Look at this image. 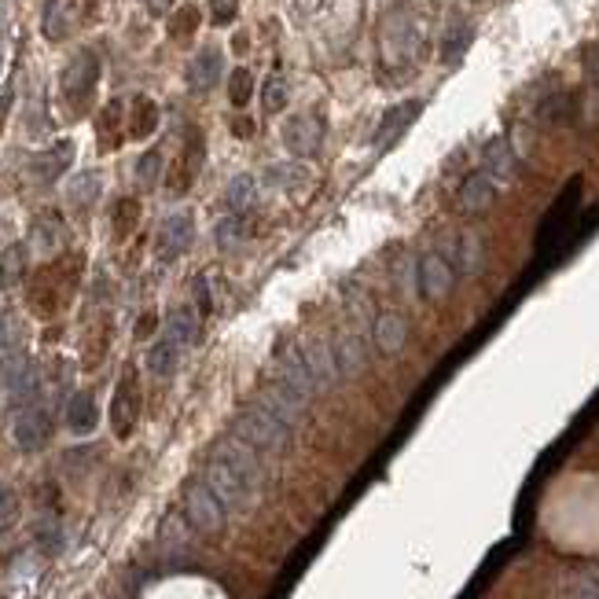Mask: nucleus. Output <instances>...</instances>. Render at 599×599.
<instances>
[{"instance_id": "obj_40", "label": "nucleus", "mask_w": 599, "mask_h": 599, "mask_svg": "<svg viewBox=\"0 0 599 599\" xmlns=\"http://www.w3.org/2000/svg\"><path fill=\"white\" fill-rule=\"evenodd\" d=\"M89 599H96V596H89Z\"/></svg>"}, {"instance_id": "obj_21", "label": "nucleus", "mask_w": 599, "mask_h": 599, "mask_svg": "<svg viewBox=\"0 0 599 599\" xmlns=\"http://www.w3.org/2000/svg\"><path fill=\"white\" fill-rule=\"evenodd\" d=\"M416 118H419V103L416 100L401 103V107H390V111H386V118H383V125H379V144L390 147L397 136L405 133L408 125L416 122Z\"/></svg>"}, {"instance_id": "obj_12", "label": "nucleus", "mask_w": 599, "mask_h": 599, "mask_svg": "<svg viewBox=\"0 0 599 599\" xmlns=\"http://www.w3.org/2000/svg\"><path fill=\"white\" fill-rule=\"evenodd\" d=\"M276 379H280V383H287L291 390H298V394L306 397V401L320 394L317 383H313V375H309V368H306V357H302V350L283 353L280 364H276Z\"/></svg>"}, {"instance_id": "obj_5", "label": "nucleus", "mask_w": 599, "mask_h": 599, "mask_svg": "<svg viewBox=\"0 0 599 599\" xmlns=\"http://www.w3.org/2000/svg\"><path fill=\"white\" fill-rule=\"evenodd\" d=\"M48 434H52V416L45 412V405H41V401L15 408L12 438H15V445H19L23 453H37V449H41V445L48 441Z\"/></svg>"}, {"instance_id": "obj_15", "label": "nucleus", "mask_w": 599, "mask_h": 599, "mask_svg": "<svg viewBox=\"0 0 599 599\" xmlns=\"http://www.w3.org/2000/svg\"><path fill=\"white\" fill-rule=\"evenodd\" d=\"M217 78H221V52H217V48L195 52L192 63H188V85L206 92V89H214Z\"/></svg>"}, {"instance_id": "obj_32", "label": "nucleus", "mask_w": 599, "mask_h": 599, "mask_svg": "<svg viewBox=\"0 0 599 599\" xmlns=\"http://www.w3.org/2000/svg\"><path fill=\"white\" fill-rule=\"evenodd\" d=\"M566 599H599V570H585V574L577 577Z\"/></svg>"}, {"instance_id": "obj_23", "label": "nucleus", "mask_w": 599, "mask_h": 599, "mask_svg": "<svg viewBox=\"0 0 599 599\" xmlns=\"http://www.w3.org/2000/svg\"><path fill=\"white\" fill-rule=\"evenodd\" d=\"M177 361H181V346L170 342L166 335L147 350V372L155 375V379H170L177 372Z\"/></svg>"}, {"instance_id": "obj_36", "label": "nucleus", "mask_w": 599, "mask_h": 599, "mask_svg": "<svg viewBox=\"0 0 599 599\" xmlns=\"http://www.w3.org/2000/svg\"><path fill=\"white\" fill-rule=\"evenodd\" d=\"M239 239H243V221H239V217H225V221L217 225V243H221V247H236Z\"/></svg>"}, {"instance_id": "obj_26", "label": "nucleus", "mask_w": 599, "mask_h": 599, "mask_svg": "<svg viewBox=\"0 0 599 599\" xmlns=\"http://www.w3.org/2000/svg\"><path fill=\"white\" fill-rule=\"evenodd\" d=\"M265 181H269L272 188L294 192V188H306V184H309V170H306V166H298V162H276V166H269Z\"/></svg>"}, {"instance_id": "obj_20", "label": "nucleus", "mask_w": 599, "mask_h": 599, "mask_svg": "<svg viewBox=\"0 0 599 599\" xmlns=\"http://www.w3.org/2000/svg\"><path fill=\"white\" fill-rule=\"evenodd\" d=\"M70 159H74V144L70 140H59L56 147H48V151H41L34 159V173L41 177V181H56L59 173L67 170Z\"/></svg>"}, {"instance_id": "obj_29", "label": "nucleus", "mask_w": 599, "mask_h": 599, "mask_svg": "<svg viewBox=\"0 0 599 599\" xmlns=\"http://www.w3.org/2000/svg\"><path fill=\"white\" fill-rule=\"evenodd\" d=\"M162 548L173 555H181L184 548H188V530L181 526V519L173 515V519H166V526H162Z\"/></svg>"}, {"instance_id": "obj_31", "label": "nucleus", "mask_w": 599, "mask_h": 599, "mask_svg": "<svg viewBox=\"0 0 599 599\" xmlns=\"http://www.w3.org/2000/svg\"><path fill=\"white\" fill-rule=\"evenodd\" d=\"M287 107V81L276 74V78L265 81V111L269 114H280Z\"/></svg>"}, {"instance_id": "obj_3", "label": "nucleus", "mask_w": 599, "mask_h": 599, "mask_svg": "<svg viewBox=\"0 0 599 599\" xmlns=\"http://www.w3.org/2000/svg\"><path fill=\"white\" fill-rule=\"evenodd\" d=\"M184 519H188L192 530L206 533V537H217V533L225 530L228 508L217 500V493L206 482H188V489H184Z\"/></svg>"}, {"instance_id": "obj_8", "label": "nucleus", "mask_w": 599, "mask_h": 599, "mask_svg": "<svg viewBox=\"0 0 599 599\" xmlns=\"http://www.w3.org/2000/svg\"><path fill=\"white\" fill-rule=\"evenodd\" d=\"M283 144L291 155L298 159H309V155H317L320 151V122L313 114H294L283 122Z\"/></svg>"}, {"instance_id": "obj_22", "label": "nucleus", "mask_w": 599, "mask_h": 599, "mask_svg": "<svg viewBox=\"0 0 599 599\" xmlns=\"http://www.w3.org/2000/svg\"><path fill=\"white\" fill-rule=\"evenodd\" d=\"M225 206L232 210V214H247V210H254V206H258V181L247 177V173L232 177L225 188Z\"/></svg>"}, {"instance_id": "obj_30", "label": "nucleus", "mask_w": 599, "mask_h": 599, "mask_svg": "<svg viewBox=\"0 0 599 599\" xmlns=\"http://www.w3.org/2000/svg\"><path fill=\"white\" fill-rule=\"evenodd\" d=\"M19 342H23V324H19L15 313H4V320H0V346H4V353H12L19 350Z\"/></svg>"}, {"instance_id": "obj_39", "label": "nucleus", "mask_w": 599, "mask_h": 599, "mask_svg": "<svg viewBox=\"0 0 599 599\" xmlns=\"http://www.w3.org/2000/svg\"><path fill=\"white\" fill-rule=\"evenodd\" d=\"M588 74L599 81V48H592V52H588Z\"/></svg>"}, {"instance_id": "obj_16", "label": "nucleus", "mask_w": 599, "mask_h": 599, "mask_svg": "<svg viewBox=\"0 0 599 599\" xmlns=\"http://www.w3.org/2000/svg\"><path fill=\"white\" fill-rule=\"evenodd\" d=\"M74 26V0H48L41 12V34L48 41H63Z\"/></svg>"}, {"instance_id": "obj_7", "label": "nucleus", "mask_w": 599, "mask_h": 599, "mask_svg": "<svg viewBox=\"0 0 599 599\" xmlns=\"http://www.w3.org/2000/svg\"><path fill=\"white\" fill-rule=\"evenodd\" d=\"M416 283H419V291H423V298L441 302V298H449V291H453L456 269L441 258V254H423L416 265Z\"/></svg>"}, {"instance_id": "obj_25", "label": "nucleus", "mask_w": 599, "mask_h": 599, "mask_svg": "<svg viewBox=\"0 0 599 599\" xmlns=\"http://www.w3.org/2000/svg\"><path fill=\"white\" fill-rule=\"evenodd\" d=\"M166 339L177 342L181 350L195 346V339H199V320H195L192 309H173L170 317H166Z\"/></svg>"}, {"instance_id": "obj_35", "label": "nucleus", "mask_w": 599, "mask_h": 599, "mask_svg": "<svg viewBox=\"0 0 599 599\" xmlns=\"http://www.w3.org/2000/svg\"><path fill=\"white\" fill-rule=\"evenodd\" d=\"M250 89H254V78H250V70H236L232 81H228V92H232V103L243 107L250 100Z\"/></svg>"}, {"instance_id": "obj_18", "label": "nucleus", "mask_w": 599, "mask_h": 599, "mask_svg": "<svg viewBox=\"0 0 599 599\" xmlns=\"http://www.w3.org/2000/svg\"><path fill=\"white\" fill-rule=\"evenodd\" d=\"M96 423H100V412H96V401H92V394H74L67 401V427L70 434H78V438H85V434H92L96 430Z\"/></svg>"}, {"instance_id": "obj_1", "label": "nucleus", "mask_w": 599, "mask_h": 599, "mask_svg": "<svg viewBox=\"0 0 599 599\" xmlns=\"http://www.w3.org/2000/svg\"><path fill=\"white\" fill-rule=\"evenodd\" d=\"M232 434L239 441H247L250 449H258L261 456H276V453H287V445H291V427H283L280 419L269 416L261 405H247L232 419Z\"/></svg>"}, {"instance_id": "obj_11", "label": "nucleus", "mask_w": 599, "mask_h": 599, "mask_svg": "<svg viewBox=\"0 0 599 599\" xmlns=\"http://www.w3.org/2000/svg\"><path fill=\"white\" fill-rule=\"evenodd\" d=\"M375 350L386 353V357H394V353L405 350L408 342V320L397 313V309H386V313H379V320H375Z\"/></svg>"}, {"instance_id": "obj_9", "label": "nucleus", "mask_w": 599, "mask_h": 599, "mask_svg": "<svg viewBox=\"0 0 599 599\" xmlns=\"http://www.w3.org/2000/svg\"><path fill=\"white\" fill-rule=\"evenodd\" d=\"M302 357H306V368H309V375H313V383H317L320 394H324V390H331V386L342 379L339 361H335V350H331L328 342L309 339L306 346H302Z\"/></svg>"}, {"instance_id": "obj_28", "label": "nucleus", "mask_w": 599, "mask_h": 599, "mask_svg": "<svg viewBox=\"0 0 599 599\" xmlns=\"http://www.w3.org/2000/svg\"><path fill=\"white\" fill-rule=\"evenodd\" d=\"M482 269V239L475 236V232H467V236H460V272H478Z\"/></svg>"}, {"instance_id": "obj_34", "label": "nucleus", "mask_w": 599, "mask_h": 599, "mask_svg": "<svg viewBox=\"0 0 599 599\" xmlns=\"http://www.w3.org/2000/svg\"><path fill=\"white\" fill-rule=\"evenodd\" d=\"M37 544H41L45 552H59V544H63V533H59V522L56 519L37 522Z\"/></svg>"}, {"instance_id": "obj_38", "label": "nucleus", "mask_w": 599, "mask_h": 599, "mask_svg": "<svg viewBox=\"0 0 599 599\" xmlns=\"http://www.w3.org/2000/svg\"><path fill=\"white\" fill-rule=\"evenodd\" d=\"M320 4H324V0H294V8H298V12H302V15L317 12Z\"/></svg>"}, {"instance_id": "obj_27", "label": "nucleus", "mask_w": 599, "mask_h": 599, "mask_svg": "<svg viewBox=\"0 0 599 599\" xmlns=\"http://www.w3.org/2000/svg\"><path fill=\"white\" fill-rule=\"evenodd\" d=\"M23 269H26V247L15 243V247H8L4 258H0V280H4V287H15L19 276H23Z\"/></svg>"}, {"instance_id": "obj_6", "label": "nucleus", "mask_w": 599, "mask_h": 599, "mask_svg": "<svg viewBox=\"0 0 599 599\" xmlns=\"http://www.w3.org/2000/svg\"><path fill=\"white\" fill-rule=\"evenodd\" d=\"M214 456H221L236 475H243L250 482V486L258 489L261 493V486H265V464H261V453L258 449H250L247 441H239L236 434H228V438H221L217 441V449H214Z\"/></svg>"}, {"instance_id": "obj_24", "label": "nucleus", "mask_w": 599, "mask_h": 599, "mask_svg": "<svg viewBox=\"0 0 599 599\" xmlns=\"http://www.w3.org/2000/svg\"><path fill=\"white\" fill-rule=\"evenodd\" d=\"M486 173L493 181H511L515 177V151H511V144L504 136H497L486 147Z\"/></svg>"}, {"instance_id": "obj_33", "label": "nucleus", "mask_w": 599, "mask_h": 599, "mask_svg": "<svg viewBox=\"0 0 599 599\" xmlns=\"http://www.w3.org/2000/svg\"><path fill=\"white\" fill-rule=\"evenodd\" d=\"M159 170H162V155L159 151H147L144 159H140V166H136V181L151 188V184L159 181Z\"/></svg>"}, {"instance_id": "obj_4", "label": "nucleus", "mask_w": 599, "mask_h": 599, "mask_svg": "<svg viewBox=\"0 0 599 599\" xmlns=\"http://www.w3.org/2000/svg\"><path fill=\"white\" fill-rule=\"evenodd\" d=\"M258 405L269 412V416H276L283 423V427H302V419H306V397L298 394V390H291L287 383H280V379H272V383L261 386L258 394Z\"/></svg>"}, {"instance_id": "obj_37", "label": "nucleus", "mask_w": 599, "mask_h": 599, "mask_svg": "<svg viewBox=\"0 0 599 599\" xmlns=\"http://www.w3.org/2000/svg\"><path fill=\"white\" fill-rule=\"evenodd\" d=\"M15 515H19V497H15L12 489H0V530L8 522H15Z\"/></svg>"}, {"instance_id": "obj_14", "label": "nucleus", "mask_w": 599, "mask_h": 599, "mask_svg": "<svg viewBox=\"0 0 599 599\" xmlns=\"http://www.w3.org/2000/svg\"><path fill=\"white\" fill-rule=\"evenodd\" d=\"M335 361H339V375L342 379H357L368 364V346H364L361 335H342L335 342Z\"/></svg>"}, {"instance_id": "obj_17", "label": "nucleus", "mask_w": 599, "mask_h": 599, "mask_svg": "<svg viewBox=\"0 0 599 599\" xmlns=\"http://www.w3.org/2000/svg\"><path fill=\"white\" fill-rule=\"evenodd\" d=\"M111 419H114V434H118V438H129V430H133V423H136V390H133V379H122V383H118V390H114Z\"/></svg>"}, {"instance_id": "obj_10", "label": "nucleus", "mask_w": 599, "mask_h": 599, "mask_svg": "<svg viewBox=\"0 0 599 599\" xmlns=\"http://www.w3.org/2000/svg\"><path fill=\"white\" fill-rule=\"evenodd\" d=\"M195 236V221L192 214H173L162 221L159 228V258L173 261V258H181L184 250H188V243H192Z\"/></svg>"}, {"instance_id": "obj_19", "label": "nucleus", "mask_w": 599, "mask_h": 599, "mask_svg": "<svg viewBox=\"0 0 599 599\" xmlns=\"http://www.w3.org/2000/svg\"><path fill=\"white\" fill-rule=\"evenodd\" d=\"M100 192H103V181H100V173L96 170H81L67 181V203L78 206V210H85V206L96 203Z\"/></svg>"}, {"instance_id": "obj_13", "label": "nucleus", "mask_w": 599, "mask_h": 599, "mask_svg": "<svg viewBox=\"0 0 599 599\" xmlns=\"http://www.w3.org/2000/svg\"><path fill=\"white\" fill-rule=\"evenodd\" d=\"M493 199H497V181L486 170L471 173L464 181V188H460V210L464 214H482V210L493 206Z\"/></svg>"}, {"instance_id": "obj_2", "label": "nucleus", "mask_w": 599, "mask_h": 599, "mask_svg": "<svg viewBox=\"0 0 599 599\" xmlns=\"http://www.w3.org/2000/svg\"><path fill=\"white\" fill-rule=\"evenodd\" d=\"M203 482L214 489L217 500H221L228 511H236V515H243V511H250L258 504V489L250 486L243 475H236L221 456H210V464H206L203 471Z\"/></svg>"}]
</instances>
